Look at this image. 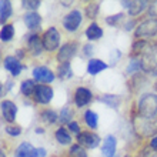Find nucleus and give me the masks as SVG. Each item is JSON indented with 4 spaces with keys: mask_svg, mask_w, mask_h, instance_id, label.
Wrapping results in <instances>:
<instances>
[{
    "mask_svg": "<svg viewBox=\"0 0 157 157\" xmlns=\"http://www.w3.org/2000/svg\"><path fill=\"white\" fill-rule=\"evenodd\" d=\"M139 113L143 119H154L157 114V96L147 93L139 101Z\"/></svg>",
    "mask_w": 157,
    "mask_h": 157,
    "instance_id": "nucleus-1",
    "label": "nucleus"
},
{
    "mask_svg": "<svg viewBox=\"0 0 157 157\" xmlns=\"http://www.w3.org/2000/svg\"><path fill=\"white\" fill-rule=\"evenodd\" d=\"M157 67V44H153L143 53L141 69L144 71H154Z\"/></svg>",
    "mask_w": 157,
    "mask_h": 157,
    "instance_id": "nucleus-2",
    "label": "nucleus"
},
{
    "mask_svg": "<svg viewBox=\"0 0 157 157\" xmlns=\"http://www.w3.org/2000/svg\"><path fill=\"white\" fill-rule=\"evenodd\" d=\"M134 128L143 136H150L157 132V120L156 119H136Z\"/></svg>",
    "mask_w": 157,
    "mask_h": 157,
    "instance_id": "nucleus-3",
    "label": "nucleus"
},
{
    "mask_svg": "<svg viewBox=\"0 0 157 157\" xmlns=\"http://www.w3.org/2000/svg\"><path fill=\"white\" fill-rule=\"evenodd\" d=\"M157 33V20L147 19L141 25H139L136 30V37H151Z\"/></svg>",
    "mask_w": 157,
    "mask_h": 157,
    "instance_id": "nucleus-4",
    "label": "nucleus"
},
{
    "mask_svg": "<svg viewBox=\"0 0 157 157\" xmlns=\"http://www.w3.org/2000/svg\"><path fill=\"white\" fill-rule=\"evenodd\" d=\"M59 43H60V34L54 27H50L47 32L43 36V46H44L46 50L49 52H53V50L57 49Z\"/></svg>",
    "mask_w": 157,
    "mask_h": 157,
    "instance_id": "nucleus-5",
    "label": "nucleus"
},
{
    "mask_svg": "<svg viewBox=\"0 0 157 157\" xmlns=\"http://www.w3.org/2000/svg\"><path fill=\"white\" fill-rule=\"evenodd\" d=\"M80 23H82V13L78 12V10H73V12H70L63 19V26H64L66 30H69V32L77 30Z\"/></svg>",
    "mask_w": 157,
    "mask_h": 157,
    "instance_id": "nucleus-6",
    "label": "nucleus"
},
{
    "mask_svg": "<svg viewBox=\"0 0 157 157\" xmlns=\"http://www.w3.org/2000/svg\"><path fill=\"white\" fill-rule=\"evenodd\" d=\"M77 141L80 146H84L87 149H94L100 143V137L94 133H80L77 136Z\"/></svg>",
    "mask_w": 157,
    "mask_h": 157,
    "instance_id": "nucleus-7",
    "label": "nucleus"
},
{
    "mask_svg": "<svg viewBox=\"0 0 157 157\" xmlns=\"http://www.w3.org/2000/svg\"><path fill=\"white\" fill-rule=\"evenodd\" d=\"M76 50H77V44L76 43H66V44H63L57 54V60L60 62V64L62 63H69V60L76 54Z\"/></svg>",
    "mask_w": 157,
    "mask_h": 157,
    "instance_id": "nucleus-8",
    "label": "nucleus"
},
{
    "mask_svg": "<svg viewBox=\"0 0 157 157\" xmlns=\"http://www.w3.org/2000/svg\"><path fill=\"white\" fill-rule=\"evenodd\" d=\"M33 77L37 80V82L41 83H50L54 80V75L53 71L47 69L44 66H39V67H34L33 70Z\"/></svg>",
    "mask_w": 157,
    "mask_h": 157,
    "instance_id": "nucleus-9",
    "label": "nucleus"
},
{
    "mask_svg": "<svg viewBox=\"0 0 157 157\" xmlns=\"http://www.w3.org/2000/svg\"><path fill=\"white\" fill-rule=\"evenodd\" d=\"M34 99H36L37 103H41V104L49 103L50 100L53 99V90H52V87H49V86H37L36 93H34Z\"/></svg>",
    "mask_w": 157,
    "mask_h": 157,
    "instance_id": "nucleus-10",
    "label": "nucleus"
},
{
    "mask_svg": "<svg viewBox=\"0 0 157 157\" xmlns=\"http://www.w3.org/2000/svg\"><path fill=\"white\" fill-rule=\"evenodd\" d=\"M91 100V93L89 89L86 87H78L76 90V94H75V103L77 107H83L86 106L89 101Z\"/></svg>",
    "mask_w": 157,
    "mask_h": 157,
    "instance_id": "nucleus-11",
    "label": "nucleus"
},
{
    "mask_svg": "<svg viewBox=\"0 0 157 157\" xmlns=\"http://www.w3.org/2000/svg\"><path fill=\"white\" fill-rule=\"evenodd\" d=\"M16 113H17V107L13 101L4 100L2 103V114H3V119L6 121H13L14 117H16Z\"/></svg>",
    "mask_w": 157,
    "mask_h": 157,
    "instance_id": "nucleus-12",
    "label": "nucleus"
},
{
    "mask_svg": "<svg viewBox=\"0 0 157 157\" xmlns=\"http://www.w3.org/2000/svg\"><path fill=\"white\" fill-rule=\"evenodd\" d=\"M4 69L10 71L13 76H19L20 75V71H21V69H23V66H21V63L19 62V59L17 57L7 56V57L4 59Z\"/></svg>",
    "mask_w": 157,
    "mask_h": 157,
    "instance_id": "nucleus-13",
    "label": "nucleus"
},
{
    "mask_svg": "<svg viewBox=\"0 0 157 157\" xmlns=\"http://www.w3.org/2000/svg\"><path fill=\"white\" fill-rule=\"evenodd\" d=\"M101 153H103V157H114V153H116V139H114V136H107L104 139V143L101 146Z\"/></svg>",
    "mask_w": 157,
    "mask_h": 157,
    "instance_id": "nucleus-14",
    "label": "nucleus"
},
{
    "mask_svg": "<svg viewBox=\"0 0 157 157\" xmlns=\"http://www.w3.org/2000/svg\"><path fill=\"white\" fill-rule=\"evenodd\" d=\"M14 157H37V149H34L30 143H21L17 147Z\"/></svg>",
    "mask_w": 157,
    "mask_h": 157,
    "instance_id": "nucleus-15",
    "label": "nucleus"
},
{
    "mask_svg": "<svg viewBox=\"0 0 157 157\" xmlns=\"http://www.w3.org/2000/svg\"><path fill=\"white\" fill-rule=\"evenodd\" d=\"M43 47H44V46H43V41L40 40V37H39L37 34H33V36H30L29 37V49L34 56L40 54Z\"/></svg>",
    "mask_w": 157,
    "mask_h": 157,
    "instance_id": "nucleus-16",
    "label": "nucleus"
},
{
    "mask_svg": "<svg viewBox=\"0 0 157 157\" xmlns=\"http://www.w3.org/2000/svg\"><path fill=\"white\" fill-rule=\"evenodd\" d=\"M25 23H26V26H27L29 29L34 30V29H37L39 26H40L41 17L39 16L37 13H34V12L27 13V14L25 16Z\"/></svg>",
    "mask_w": 157,
    "mask_h": 157,
    "instance_id": "nucleus-17",
    "label": "nucleus"
},
{
    "mask_svg": "<svg viewBox=\"0 0 157 157\" xmlns=\"http://www.w3.org/2000/svg\"><path fill=\"white\" fill-rule=\"evenodd\" d=\"M104 69H107V64L99 59H91L90 62H89V66H87V71L90 73V75H97L99 71L104 70Z\"/></svg>",
    "mask_w": 157,
    "mask_h": 157,
    "instance_id": "nucleus-18",
    "label": "nucleus"
},
{
    "mask_svg": "<svg viewBox=\"0 0 157 157\" xmlns=\"http://www.w3.org/2000/svg\"><path fill=\"white\" fill-rule=\"evenodd\" d=\"M86 36L89 40H99L101 36H103V30L99 27V25L96 23H91L86 30Z\"/></svg>",
    "mask_w": 157,
    "mask_h": 157,
    "instance_id": "nucleus-19",
    "label": "nucleus"
},
{
    "mask_svg": "<svg viewBox=\"0 0 157 157\" xmlns=\"http://www.w3.org/2000/svg\"><path fill=\"white\" fill-rule=\"evenodd\" d=\"M10 16H12V3L9 0H3L0 3V19H2V23H4Z\"/></svg>",
    "mask_w": 157,
    "mask_h": 157,
    "instance_id": "nucleus-20",
    "label": "nucleus"
},
{
    "mask_svg": "<svg viewBox=\"0 0 157 157\" xmlns=\"http://www.w3.org/2000/svg\"><path fill=\"white\" fill-rule=\"evenodd\" d=\"M100 101H103L112 109H117V106L120 104V97L114 94H104L100 97Z\"/></svg>",
    "mask_w": 157,
    "mask_h": 157,
    "instance_id": "nucleus-21",
    "label": "nucleus"
},
{
    "mask_svg": "<svg viewBox=\"0 0 157 157\" xmlns=\"http://www.w3.org/2000/svg\"><path fill=\"white\" fill-rule=\"evenodd\" d=\"M147 2H132L130 4V7H128V13L132 14V16H137L139 13H141L147 7Z\"/></svg>",
    "mask_w": 157,
    "mask_h": 157,
    "instance_id": "nucleus-22",
    "label": "nucleus"
},
{
    "mask_svg": "<svg viewBox=\"0 0 157 157\" xmlns=\"http://www.w3.org/2000/svg\"><path fill=\"white\" fill-rule=\"evenodd\" d=\"M36 84H34L33 80H25V82L21 83V87H20V90L21 93L25 96H32L33 93H36Z\"/></svg>",
    "mask_w": 157,
    "mask_h": 157,
    "instance_id": "nucleus-23",
    "label": "nucleus"
},
{
    "mask_svg": "<svg viewBox=\"0 0 157 157\" xmlns=\"http://www.w3.org/2000/svg\"><path fill=\"white\" fill-rule=\"evenodd\" d=\"M56 140H57L60 144H69L71 141V139H70V134L67 133L66 128L60 127L57 132H56Z\"/></svg>",
    "mask_w": 157,
    "mask_h": 157,
    "instance_id": "nucleus-24",
    "label": "nucleus"
},
{
    "mask_svg": "<svg viewBox=\"0 0 157 157\" xmlns=\"http://www.w3.org/2000/svg\"><path fill=\"white\" fill-rule=\"evenodd\" d=\"M57 73L60 78H69L73 76V71H71V67L69 63H62L57 69Z\"/></svg>",
    "mask_w": 157,
    "mask_h": 157,
    "instance_id": "nucleus-25",
    "label": "nucleus"
},
{
    "mask_svg": "<svg viewBox=\"0 0 157 157\" xmlns=\"http://www.w3.org/2000/svg\"><path fill=\"white\" fill-rule=\"evenodd\" d=\"M99 117H97V114H96L94 112H91V110H87L86 114H84V120H86L87 126L90 128H96L97 127V123H99Z\"/></svg>",
    "mask_w": 157,
    "mask_h": 157,
    "instance_id": "nucleus-26",
    "label": "nucleus"
},
{
    "mask_svg": "<svg viewBox=\"0 0 157 157\" xmlns=\"http://www.w3.org/2000/svg\"><path fill=\"white\" fill-rule=\"evenodd\" d=\"M13 34H14V30H13V26L12 25H4L3 29H2V40L3 41H9L12 40Z\"/></svg>",
    "mask_w": 157,
    "mask_h": 157,
    "instance_id": "nucleus-27",
    "label": "nucleus"
},
{
    "mask_svg": "<svg viewBox=\"0 0 157 157\" xmlns=\"http://www.w3.org/2000/svg\"><path fill=\"white\" fill-rule=\"evenodd\" d=\"M41 119L44 120L46 123H50L53 124L56 120H57V114L53 112V110H44V112L41 113Z\"/></svg>",
    "mask_w": 157,
    "mask_h": 157,
    "instance_id": "nucleus-28",
    "label": "nucleus"
},
{
    "mask_svg": "<svg viewBox=\"0 0 157 157\" xmlns=\"http://www.w3.org/2000/svg\"><path fill=\"white\" fill-rule=\"evenodd\" d=\"M97 13H99V3H89V6L86 7V14L87 17H90V19H94L97 16Z\"/></svg>",
    "mask_w": 157,
    "mask_h": 157,
    "instance_id": "nucleus-29",
    "label": "nucleus"
},
{
    "mask_svg": "<svg viewBox=\"0 0 157 157\" xmlns=\"http://www.w3.org/2000/svg\"><path fill=\"white\" fill-rule=\"evenodd\" d=\"M141 70V62H139V60H132V62L128 63L127 69H126V73H128V75H133V73H136V71Z\"/></svg>",
    "mask_w": 157,
    "mask_h": 157,
    "instance_id": "nucleus-30",
    "label": "nucleus"
},
{
    "mask_svg": "<svg viewBox=\"0 0 157 157\" xmlns=\"http://www.w3.org/2000/svg\"><path fill=\"white\" fill-rule=\"evenodd\" d=\"M73 117V112H71V109H69V107H64L62 110V113H60V121L62 123H71L70 121V119Z\"/></svg>",
    "mask_w": 157,
    "mask_h": 157,
    "instance_id": "nucleus-31",
    "label": "nucleus"
},
{
    "mask_svg": "<svg viewBox=\"0 0 157 157\" xmlns=\"http://www.w3.org/2000/svg\"><path fill=\"white\" fill-rule=\"evenodd\" d=\"M71 157H86V151L83 150V147L80 144H75L70 149Z\"/></svg>",
    "mask_w": 157,
    "mask_h": 157,
    "instance_id": "nucleus-32",
    "label": "nucleus"
},
{
    "mask_svg": "<svg viewBox=\"0 0 157 157\" xmlns=\"http://www.w3.org/2000/svg\"><path fill=\"white\" fill-rule=\"evenodd\" d=\"M121 19H123V14H121V13H119V14H114V16L107 17V19H106V21H107V25H110V26H116L117 23L121 20Z\"/></svg>",
    "mask_w": 157,
    "mask_h": 157,
    "instance_id": "nucleus-33",
    "label": "nucleus"
},
{
    "mask_svg": "<svg viewBox=\"0 0 157 157\" xmlns=\"http://www.w3.org/2000/svg\"><path fill=\"white\" fill-rule=\"evenodd\" d=\"M39 6H40V2H39V0H29V2H23V7H25V9H32V10H34V9H37Z\"/></svg>",
    "mask_w": 157,
    "mask_h": 157,
    "instance_id": "nucleus-34",
    "label": "nucleus"
},
{
    "mask_svg": "<svg viewBox=\"0 0 157 157\" xmlns=\"http://www.w3.org/2000/svg\"><path fill=\"white\" fill-rule=\"evenodd\" d=\"M4 130H6V133L10 134V136H19V134H20V127H10V126H9V127H6Z\"/></svg>",
    "mask_w": 157,
    "mask_h": 157,
    "instance_id": "nucleus-35",
    "label": "nucleus"
},
{
    "mask_svg": "<svg viewBox=\"0 0 157 157\" xmlns=\"http://www.w3.org/2000/svg\"><path fill=\"white\" fill-rule=\"evenodd\" d=\"M146 46V41L144 40H139V41H136L134 44H133V52L134 53H137V52H140L143 47Z\"/></svg>",
    "mask_w": 157,
    "mask_h": 157,
    "instance_id": "nucleus-36",
    "label": "nucleus"
},
{
    "mask_svg": "<svg viewBox=\"0 0 157 157\" xmlns=\"http://www.w3.org/2000/svg\"><path fill=\"white\" fill-rule=\"evenodd\" d=\"M149 13L151 17H157V2H153L150 4V9H149Z\"/></svg>",
    "mask_w": 157,
    "mask_h": 157,
    "instance_id": "nucleus-37",
    "label": "nucleus"
},
{
    "mask_svg": "<svg viewBox=\"0 0 157 157\" xmlns=\"http://www.w3.org/2000/svg\"><path fill=\"white\" fill-rule=\"evenodd\" d=\"M69 128H70L73 133H76V134H80V127H78V124L76 123V121H71V123H69Z\"/></svg>",
    "mask_w": 157,
    "mask_h": 157,
    "instance_id": "nucleus-38",
    "label": "nucleus"
},
{
    "mask_svg": "<svg viewBox=\"0 0 157 157\" xmlns=\"http://www.w3.org/2000/svg\"><path fill=\"white\" fill-rule=\"evenodd\" d=\"M83 53H84V56H91V53H93V46L86 44L84 49H83Z\"/></svg>",
    "mask_w": 157,
    "mask_h": 157,
    "instance_id": "nucleus-39",
    "label": "nucleus"
},
{
    "mask_svg": "<svg viewBox=\"0 0 157 157\" xmlns=\"http://www.w3.org/2000/svg\"><path fill=\"white\" fill-rule=\"evenodd\" d=\"M140 157H157V151H149V150H144Z\"/></svg>",
    "mask_w": 157,
    "mask_h": 157,
    "instance_id": "nucleus-40",
    "label": "nucleus"
},
{
    "mask_svg": "<svg viewBox=\"0 0 157 157\" xmlns=\"http://www.w3.org/2000/svg\"><path fill=\"white\" fill-rule=\"evenodd\" d=\"M150 147H151V149H154V150H157V136L151 139V143H150Z\"/></svg>",
    "mask_w": 157,
    "mask_h": 157,
    "instance_id": "nucleus-41",
    "label": "nucleus"
},
{
    "mask_svg": "<svg viewBox=\"0 0 157 157\" xmlns=\"http://www.w3.org/2000/svg\"><path fill=\"white\" fill-rule=\"evenodd\" d=\"M37 157H46V150L44 149H37Z\"/></svg>",
    "mask_w": 157,
    "mask_h": 157,
    "instance_id": "nucleus-42",
    "label": "nucleus"
},
{
    "mask_svg": "<svg viewBox=\"0 0 157 157\" xmlns=\"http://www.w3.org/2000/svg\"><path fill=\"white\" fill-rule=\"evenodd\" d=\"M153 75H154V76H157V67H156V70L153 71Z\"/></svg>",
    "mask_w": 157,
    "mask_h": 157,
    "instance_id": "nucleus-43",
    "label": "nucleus"
},
{
    "mask_svg": "<svg viewBox=\"0 0 157 157\" xmlns=\"http://www.w3.org/2000/svg\"><path fill=\"white\" fill-rule=\"evenodd\" d=\"M0 157H4V153H3V151H2V153H0Z\"/></svg>",
    "mask_w": 157,
    "mask_h": 157,
    "instance_id": "nucleus-44",
    "label": "nucleus"
},
{
    "mask_svg": "<svg viewBox=\"0 0 157 157\" xmlns=\"http://www.w3.org/2000/svg\"><path fill=\"white\" fill-rule=\"evenodd\" d=\"M156 90H157V83H156Z\"/></svg>",
    "mask_w": 157,
    "mask_h": 157,
    "instance_id": "nucleus-45",
    "label": "nucleus"
},
{
    "mask_svg": "<svg viewBox=\"0 0 157 157\" xmlns=\"http://www.w3.org/2000/svg\"><path fill=\"white\" fill-rule=\"evenodd\" d=\"M126 157H130V156H126Z\"/></svg>",
    "mask_w": 157,
    "mask_h": 157,
    "instance_id": "nucleus-46",
    "label": "nucleus"
}]
</instances>
